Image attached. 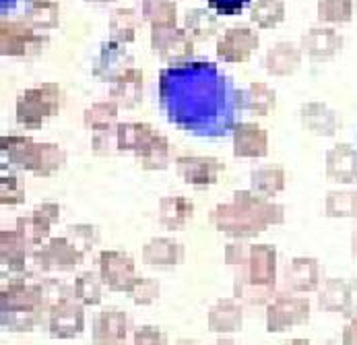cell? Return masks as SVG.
I'll return each instance as SVG.
<instances>
[{
	"label": "cell",
	"mask_w": 357,
	"mask_h": 345,
	"mask_svg": "<svg viewBox=\"0 0 357 345\" xmlns=\"http://www.w3.org/2000/svg\"><path fill=\"white\" fill-rule=\"evenodd\" d=\"M159 105L167 120L195 135L234 129L240 91L213 62L169 64L159 73Z\"/></svg>",
	"instance_id": "obj_1"
},
{
	"label": "cell",
	"mask_w": 357,
	"mask_h": 345,
	"mask_svg": "<svg viewBox=\"0 0 357 345\" xmlns=\"http://www.w3.org/2000/svg\"><path fill=\"white\" fill-rule=\"evenodd\" d=\"M211 226L231 240H250L271 226L285 221V209L255 191H236L229 203L217 205L208 213Z\"/></svg>",
	"instance_id": "obj_2"
},
{
	"label": "cell",
	"mask_w": 357,
	"mask_h": 345,
	"mask_svg": "<svg viewBox=\"0 0 357 345\" xmlns=\"http://www.w3.org/2000/svg\"><path fill=\"white\" fill-rule=\"evenodd\" d=\"M64 103V91L58 83H42L36 87H29L19 94L15 103V116L17 122L29 131L42 129L46 120L56 116L62 110Z\"/></svg>",
	"instance_id": "obj_3"
},
{
	"label": "cell",
	"mask_w": 357,
	"mask_h": 345,
	"mask_svg": "<svg viewBox=\"0 0 357 345\" xmlns=\"http://www.w3.org/2000/svg\"><path fill=\"white\" fill-rule=\"evenodd\" d=\"M48 44L46 34H38L25 19H2L0 21V52L2 56L29 58L44 52Z\"/></svg>",
	"instance_id": "obj_4"
},
{
	"label": "cell",
	"mask_w": 357,
	"mask_h": 345,
	"mask_svg": "<svg viewBox=\"0 0 357 345\" xmlns=\"http://www.w3.org/2000/svg\"><path fill=\"white\" fill-rule=\"evenodd\" d=\"M312 304L300 294L283 292L266 304V329L271 333H283L294 327H302L310 321Z\"/></svg>",
	"instance_id": "obj_5"
},
{
	"label": "cell",
	"mask_w": 357,
	"mask_h": 345,
	"mask_svg": "<svg viewBox=\"0 0 357 345\" xmlns=\"http://www.w3.org/2000/svg\"><path fill=\"white\" fill-rule=\"evenodd\" d=\"M151 50L165 64H182L195 56V40L184 27H153Z\"/></svg>",
	"instance_id": "obj_6"
},
{
	"label": "cell",
	"mask_w": 357,
	"mask_h": 345,
	"mask_svg": "<svg viewBox=\"0 0 357 345\" xmlns=\"http://www.w3.org/2000/svg\"><path fill=\"white\" fill-rule=\"evenodd\" d=\"M277 260H279V254L273 244H264V242L250 244V254H248L246 265L240 271H234V277H242L256 286L275 290L277 288Z\"/></svg>",
	"instance_id": "obj_7"
},
{
	"label": "cell",
	"mask_w": 357,
	"mask_h": 345,
	"mask_svg": "<svg viewBox=\"0 0 357 345\" xmlns=\"http://www.w3.org/2000/svg\"><path fill=\"white\" fill-rule=\"evenodd\" d=\"M260 46V36L250 25H231L217 38V58L223 62H248Z\"/></svg>",
	"instance_id": "obj_8"
},
{
	"label": "cell",
	"mask_w": 357,
	"mask_h": 345,
	"mask_svg": "<svg viewBox=\"0 0 357 345\" xmlns=\"http://www.w3.org/2000/svg\"><path fill=\"white\" fill-rule=\"evenodd\" d=\"M98 269L102 275L103 286H107L112 292H128L132 281L137 279V267L130 254L122 250L107 248L102 250L98 256Z\"/></svg>",
	"instance_id": "obj_9"
},
{
	"label": "cell",
	"mask_w": 357,
	"mask_h": 345,
	"mask_svg": "<svg viewBox=\"0 0 357 345\" xmlns=\"http://www.w3.org/2000/svg\"><path fill=\"white\" fill-rule=\"evenodd\" d=\"M176 172L186 184L206 189L219 182V176L225 172V163L211 155H180L176 159Z\"/></svg>",
	"instance_id": "obj_10"
},
{
	"label": "cell",
	"mask_w": 357,
	"mask_h": 345,
	"mask_svg": "<svg viewBox=\"0 0 357 345\" xmlns=\"http://www.w3.org/2000/svg\"><path fill=\"white\" fill-rule=\"evenodd\" d=\"M31 244L17 232V230H2L0 232V273L2 279L27 277V258Z\"/></svg>",
	"instance_id": "obj_11"
},
{
	"label": "cell",
	"mask_w": 357,
	"mask_h": 345,
	"mask_svg": "<svg viewBox=\"0 0 357 345\" xmlns=\"http://www.w3.org/2000/svg\"><path fill=\"white\" fill-rule=\"evenodd\" d=\"M283 284L289 292L312 294L322 286V267L314 256H296L283 271Z\"/></svg>",
	"instance_id": "obj_12"
},
{
	"label": "cell",
	"mask_w": 357,
	"mask_h": 345,
	"mask_svg": "<svg viewBox=\"0 0 357 345\" xmlns=\"http://www.w3.org/2000/svg\"><path fill=\"white\" fill-rule=\"evenodd\" d=\"M300 46H302L307 58L322 62V60L335 58L343 50L345 38L333 25H314L307 29L306 34H302Z\"/></svg>",
	"instance_id": "obj_13"
},
{
	"label": "cell",
	"mask_w": 357,
	"mask_h": 345,
	"mask_svg": "<svg viewBox=\"0 0 357 345\" xmlns=\"http://www.w3.org/2000/svg\"><path fill=\"white\" fill-rule=\"evenodd\" d=\"M85 329V306L79 300H68L48 312V331L52 337L70 339Z\"/></svg>",
	"instance_id": "obj_14"
},
{
	"label": "cell",
	"mask_w": 357,
	"mask_h": 345,
	"mask_svg": "<svg viewBox=\"0 0 357 345\" xmlns=\"http://www.w3.org/2000/svg\"><path fill=\"white\" fill-rule=\"evenodd\" d=\"M66 163V151L56 145V143H31V147L27 151L21 170L31 172L33 176H52L56 172H60Z\"/></svg>",
	"instance_id": "obj_15"
},
{
	"label": "cell",
	"mask_w": 357,
	"mask_h": 345,
	"mask_svg": "<svg viewBox=\"0 0 357 345\" xmlns=\"http://www.w3.org/2000/svg\"><path fill=\"white\" fill-rule=\"evenodd\" d=\"M234 155L242 159H260L268 153V133L256 122H238L231 129Z\"/></svg>",
	"instance_id": "obj_16"
},
{
	"label": "cell",
	"mask_w": 357,
	"mask_h": 345,
	"mask_svg": "<svg viewBox=\"0 0 357 345\" xmlns=\"http://www.w3.org/2000/svg\"><path fill=\"white\" fill-rule=\"evenodd\" d=\"M302 126L316 137H333L341 129V114L333 110L328 103L312 99L300 108Z\"/></svg>",
	"instance_id": "obj_17"
},
{
	"label": "cell",
	"mask_w": 357,
	"mask_h": 345,
	"mask_svg": "<svg viewBox=\"0 0 357 345\" xmlns=\"http://www.w3.org/2000/svg\"><path fill=\"white\" fill-rule=\"evenodd\" d=\"M354 292H356V286H351L347 279L331 277L318 290V308L324 312H331V314L351 316L354 314Z\"/></svg>",
	"instance_id": "obj_18"
},
{
	"label": "cell",
	"mask_w": 357,
	"mask_h": 345,
	"mask_svg": "<svg viewBox=\"0 0 357 345\" xmlns=\"http://www.w3.org/2000/svg\"><path fill=\"white\" fill-rule=\"evenodd\" d=\"M242 325H244V308L242 302H238L236 298H221L206 312V327L211 333L231 335L238 333Z\"/></svg>",
	"instance_id": "obj_19"
},
{
	"label": "cell",
	"mask_w": 357,
	"mask_h": 345,
	"mask_svg": "<svg viewBox=\"0 0 357 345\" xmlns=\"http://www.w3.org/2000/svg\"><path fill=\"white\" fill-rule=\"evenodd\" d=\"M128 337V314L120 308H103L93 318L91 342L114 345L124 344Z\"/></svg>",
	"instance_id": "obj_20"
},
{
	"label": "cell",
	"mask_w": 357,
	"mask_h": 345,
	"mask_svg": "<svg viewBox=\"0 0 357 345\" xmlns=\"http://www.w3.org/2000/svg\"><path fill=\"white\" fill-rule=\"evenodd\" d=\"M130 66L135 64H132V54L126 50V44L109 40V42H103L100 54L93 60V77L109 83L112 79H116L120 73H124Z\"/></svg>",
	"instance_id": "obj_21"
},
{
	"label": "cell",
	"mask_w": 357,
	"mask_h": 345,
	"mask_svg": "<svg viewBox=\"0 0 357 345\" xmlns=\"http://www.w3.org/2000/svg\"><path fill=\"white\" fill-rule=\"evenodd\" d=\"M145 75L139 66H130L109 81V99H114L120 108L132 110L143 101Z\"/></svg>",
	"instance_id": "obj_22"
},
{
	"label": "cell",
	"mask_w": 357,
	"mask_h": 345,
	"mask_svg": "<svg viewBox=\"0 0 357 345\" xmlns=\"http://www.w3.org/2000/svg\"><path fill=\"white\" fill-rule=\"evenodd\" d=\"M326 178L339 184L357 182V149L349 143H339L326 151Z\"/></svg>",
	"instance_id": "obj_23"
},
{
	"label": "cell",
	"mask_w": 357,
	"mask_h": 345,
	"mask_svg": "<svg viewBox=\"0 0 357 345\" xmlns=\"http://www.w3.org/2000/svg\"><path fill=\"white\" fill-rule=\"evenodd\" d=\"M143 263L155 271H172L184 258V247L174 238H151L141 250Z\"/></svg>",
	"instance_id": "obj_24"
},
{
	"label": "cell",
	"mask_w": 357,
	"mask_h": 345,
	"mask_svg": "<svg viewBox=\"0 0 357 345\" xmlns=\"http://www.w3.org/2000/svg\"><path fill=\"white\" fill-rule=\"evenodd\" d=\"M304 50L294 42H277L264 54V68L273 77H289L302 66Z\"/></svg>",
	"instance_id": "obj_25"
},
{
	"label": "cell",
	"mask_w": 357,
	"mask_h": 345,
	"mask_svg": "<svg viewBox=\"0 0 357 345\" xmlns=\"http://www.w3.org/2000/svg\"><path fill=\"white\" fill-rule=\"evenodd\" d=\"M195 217V203L188 197H163L157 205V219L167 230H180Z\"/></svg>",
	"instance_id": "obj_26"
},
{
	"label": "cell",
	"mask_w": 357,
	"mask_h": 345,
	"mask_svg": "<svg viewBox=\"0 0 357 345\" xmlns=\"http://www.w3.org/2000/svg\"><path fill=\"white\" fill-rule=\"evenodd\" d=\"M277 108V91L264 81H252L246 89H240V110L255 116H268Z\"/></svg>",
	"instance_id": "obj_27"
},
{
	"label": "cell",
	"mask_w": 357,
	"mask_h": 345,
	"mask_svg": "<svg viewBox=\"0 0 357 345\" xmlns=\"http://www.w3.org/2000/svg\"><path fill=\"white\" fill-rule=\"evenodd\" d=\"M137 163L147 170V172H155V170H165L172 161V145L169 139L165 135L155 133L153 137L135 153Z\"/></svg>",
	"instance_id": "obj_28"
},
{
	"label": "cell",
	"mask_w": 357,
	"mask_h": 345,
	"mask_svg": "<svg viewBox=\"0 0 357 345\" xmlns=\"http://www.w3.org/2000/svg\"><path fill=\"white\" fill-rule=\"evenodd\" d=\"M285 182H287V172L279 163L256 168L250 174V191L262 197H277L285 189Z\"/></svg>",
	"instance_id": "obj_29"
},
{
	"label": "cell",
	"mask_w": 357,
	"mask_h": 345,
	"mask_svg": "<svg viewBox=\"0 0 357 345\" xmlns=\"http://www.w3.org/2000/svg\"><path fill=\"white\" fill-rule=\"evenodd\" d=\"M139 15L135 8L128 6H120L116 10H112L109 19H107V34L109 40L120 42V44H132L137 40V31H139Z\"/></svg>",
	"instance_id": "obj_30"
},
{
	"label": "cell",
	"mask_w": 357,
	"mask_h": 345,
	"mask_svg": "<svg viewBox=\"0 0 357 345\" xmlns=\"http://www.w3.org/2000/svg\"><path fill=\"white\" fill-rule=\"evenodd\" d=\"M184 29L195 42H206L219 34V19L206 8H190L184 15Z\"/></svg>",
	"instance_id": "obj_31"
},
{
	"label": "cell",
	"mask_w": 357,
	"mask_h": 345,
	"mask_svg": "<svg viewBox=\"0 0 357 345\" xmlns=\"http://www.w3.org/2000/svg\"><path fill=\"white\" fill-rule=\"evenodd\" d=\"M25 21L38 31L58 27L60 25L58 0H29V4L25 8Z\"/></svg>",
	"instance_id": "obj_32"
},
{
	"label": "cell",
	"mask_w": 357,
	"mask_h": 345,
	"mask_svg": "<svg viewBox=\"0 0 357 345\" xmlns=\"http://www.w3.org/2000/svg\"><path fill=\"white\" fill-rule=\"evenodd\" d=\"M44 316H48L44 310L8 308V310H0V325L13 333H31L38 325H42Z\"/></svg>",
	"instance_id": "obj_33"
},
{
	"label": "cell",
	"mask_w": 357,
	"mask_h": 345,
	"mask_svg": "<svg viewBox=\"0 0 357 345\" xmlns=\"http://www.w3.org/2000/svg\"><path fill=\"white\" fill-rule=\"evenodd\" d=\"M141 17L153 27H178V4L174 0H143Z\"/></svg>",
	"instance_id": "obj_34"
},
{
	"label": "cell",
	"mask_w": 357,
	"mask_h": 345,
	"mask_svg": "<svg viewBox=\"0 0 357 345\" xmlns=\"http://www.w3.org/2000/svg\"><path fill=\"white\" fill-rule=\"evenodd\" d=\"M324 213L331 219H357V191H328L324 198Z\"/></svg>",
	"instance_id": "obj_35"
},
{
	"label": "cell",
	"mask_w": 357,
	"mask_h": 345,
	"mask_svg": "<svg viewBox=\"0 0 357 345\" xmlns=\"http://www.w3.org/2000/svg\"><path fill=\"white\" fill-rule=\"evenodd\" d=\"M155 133L157 131L147 122H118V147H120V153L122 151L137 153L153 137Z\"/></svg>",
	"instance_id": "obj_36"
},
{
	"label": "cell",
	"mask_w": 357,
	"mask_h": 345,
	"mask_svg": "<svg viewBox=\"0 0 357 345\" xmlns=\"http://www.w3.org/2000/svg\"><path fill=\"white\" fill-rule=\"evenodd\" d=\"M48 252L52 258V269L54 271H62V273H70L81 265V254L75 250V247L68 242L66 236H58V238H50L46 242Z\"/></svg>",
	"instance_id": "obj_37"
},
{
	"label": "cell",
	"mask_w": 357,
	"mask_h": 345,
	"mask_svg": "<svg viewBox=\"0 0 357 345\" xmlns=\"http://www.w3.org/2000/svg\"><path fill=\"white\" fill-rule=\"evenodd\" d=\"M118 112L120 105L114 99H102L91 103L85 112H83V124L89 131H100V129H109L118 124Z\"/></svg>",
	"instance_id": "obj_38"
},
{
	"label": "cell",
	"mask_w": 357,
	"mask_h": 345,
	"mask_svg": "<svg viewBox=\"0 0 357 345\" xmlns=\"http://www.w3.org/2000/svg\"><path fill=\"white\" fill-rule=\"evenodd\" d=\"M285 19L283 0H255L250 8V21L258 29H275Z\"/></svg>",
	"instance_id": "obj_39"
},
{
	"label": "cell",
	"mask_w": 357,
	"mask_h": 345,
	"mask_svg": "<svg viewBox=\"0 0 357 345\" xmlns=\"http://www.w3.org/2000/svg\"><path fill=\"white\" fill-rule=\"evenodd\" d=\"M75 300H79L83 306H98L102 302L103 281L100 271H83L77 275L73 284Z\"/></svg>",
	"instance_id": "obj_40"
},
{
	"label": "cell",
	"mask_w": 357,
	"mask_h": 345,
	"mask_svg": "<svg viewBox=\"0 0 357 345\" xmlns=\"http://www.w3.org/2000/svg\"><path fill=\"white\" fill-rule=\"evenodd\" d=\"M15 230L31 244V247H40L44 242L50 240V230L52 223L46 221L44 217H40L38 213H29V215H21L17 217Z\"/></svg>",
	"instance_id": "obj_41"
},
{
	"label": "cell",
	"mask_w": 357,
	"mask_h": 345,
	"mask_svg": "<svg viewBox=\"0 0 357 345\" xmlns=\"http://www.w3.org/2000/svg\"><path fill=\"white\" fill-rule=\"evenodd\" d=\"M38 290H40V300H42V306L46 312H50L52 308L68 302L75 298V292L70 286H66L62 279H56V277H42L38 279Z\"/></svg>",
	"instance_id": "obj_42"
},
{
	"label": "cell",
	"mask_w": 357,
	"mask_h": 345,
	"mask_svg": "<svg viewBox=\"0 0 357 345\" xmlns=\"http://www.w3.org/2000/svg\"><path fill=\"white\" fill-rule=\"evenodd\" d=\"M354 0H318L316 13L324 25H345L354 17Z\"/></svg>",
	"instance_id": "obj_43"
},
{
	"label": "cell",
	"mask_w": 357,
	"mask_h": 345,
	"mask_svg": "<svg viewBox=\"0 0 357 345\" xmlns=\"http://www.w3.org/2000/svg\"><path fill=\"white\" fill-rule=\"evenodd\" d=\"M33 139L29 135H2L0 137V157H2V168L15 166L21 168L27 151L31 147Z\"/></svg>",
	"instance_id": "obj_44"
},
{
	"label": "cell",
	"mask_w": 357,
	"mask_h": 345,
	"mask_svg": "<svg viewBox=\"0 0 357 345\" xmlns=\"http://www.w3.org/2000/svg\"><path fill=\"white\" fill-rule=\"evenodd\" d=\"M275 296V290H268V288H262V286H256L248 279H242V277H234V298L246 306H266Z\"/></svg>",
	"instance_id": "obj_45"
},
{
	"label": "cell",
	"mask_w": 357,
	"mask_h": 345,
	"mask_svg": "<svg viewBox=\"0 0 357 345\" xmlns=\"http://www.w3.org/2000/svg\"><path fill=\"white\" fill-rule=\"evenodd\" d=\"M64 236L68 238V242L75 247V250L81 254V258H85L98 244V228L91 223H73L66 228Z\"/></svg>",
	"instance_id": "obj_46"
},
{
	"label": "cell",
	"mask_w": 357,
	"mask_h": 345,
	"mask_svg": "<svg viewBox=\"0 0 357 345\" xmlns=\"http://www.w3.org/2000/svg\"><path fill=\"white\" fill-rule=\"evenodd\" d=\"M128 296L132 298V302L137 306H149L159 300L161 296V284L153 279V277H141L137 275V279L132 281L130 290L126 292Z\"/></svg>",
	"instance_id": "obj_47"
},
{
	"label": "cell",
	"mask_w": 357,
	"mask_h": 345,
	"mask_svg": "<svg viewBox=\"0 0 357 345\" xmlns=\"http://www.w3.org/2000/svg\"><path fill=\"white\" fill-rule=\"evenodd\" d=\"M25 203V189L21 184V180L15 174H6V170H2L0 174V205L4 207H17Z\"/></svg>",
	"instance_id": "obj_48"
},
{
	"label": "cell",
	"mask_w": 357,
	"mask_h": 345,
	"mask_svg": "<svg viewBox=\"0 0 357 345\" xmlns=\"http://www.w3.org/2000/svg\"><path fill=\"white\" fill-rule=\"evenodd\" d=\"M91 149H93L96 155H102V157L120 153V147H118V124L116 126H109V129L93 131Z\"/></svg>",
	"instance_id": "obj_49"
},
{
	"label": "cell",
	"mask_w": 357,
	"mask_h": 345,
	"mask_svg": "<svg viewBox=\"0 0 357 345\" xmlns=\"http://www.w3.org/2000/svg\"><path fill=\"white\" fill-rule=\"evenodd\" d=\"M132 342L137 345H163L167 344V335L153 325H143L135 331Z\"/></svg>",
	"instance_id": "obj_50"
},
{
	"label": "cell",
	"mask_w": 357,
	"mask_h": 345,
	"mask_svg": "<svg viewBox=\"0 0 357 345\" xmlns=\"http://www.w3.org/2000/svg\"><path fill=\"white\" fill-rule=\"evenodd\" d=\"M248 2L250 0H206L208 8H213L217 15H223V17H236V15H240L246 8Z\"/></svg>",
	"instance_id": "obj_51"
},
{
	"label": "cell",
	"mask_w": 357,
	"mask_h": 345,
	"mask_svg": "<svg viewBox=\"0 0 357 345\" xmlns=\"http://www.w3.org/2000/svg\"><path fill=\"white\" fill-rule=\"evenodd\" d=\"M33 213H38L40 217H44L46 221H50L52 226L60 221V205L58 203H52V200L36 205L33 207Z\"/></svg>",
	"instance_id": "obj_52"
},
{
	"label": "cell",
	"mask_w": 357,
	"mask_h": 345,
	"mask_svg": "<svg viewBox=\"0 0 357 345\" xmlns=\"http://www.w3.org/2000/svg\"><path fill=\"white\" fill-rule=\"evenodd\" d=\"M341 342L345 345H357V314H354V316L347 321V325L343 327Z\"/></svg>",
	"instance_id": "obj_53"
},
{
	"label": "cell",
	"mask_w": 357,
	"mask_h": 345,
	"mask_svg": "<svg viewBox=\"0 0 357 345\" xmlns=\"http://www.w3.org/2000/svg\"><path fill=\"white\" fill-rule=\"evenodd\" d=\"M351 252H354V256H356L357 260V228L354 230V234H351Z\"/></svg>",
	"instance_id": "obj_54"
},
{
	"label": "cell",
	"mask_w": 357,
	"mask_h": 345,
	"mask_svg": "<svg viewBox=\"0 0 357 345\" xmlns=\"http://www.w3.org/2000/svg\"><path fill=\"white\" fill-rule=\"evenodd\" d=\"M87 2H96V4H107V2H114V0H87Z\"/></svg>",
	"instance_id": "obj_55"
},
{
	"label": "cell",
	"mask_w": 357,
	"mask_h": 345,
	"mask_svg": "<svg viewBox=\"0 0 357 345\" xmlns=\"http://www.w3.org/2000/svg\"><path fill=\"white\" fill-rule=\"evenodd\" d=\"M356 292H357V279H356Z\"/></svg>",
	"instance_id": "obj_56"
},
{
	"label": "cell",
	"mask_w": 357,
	"mask_h": 345,
	"mask_svg": "<svg viewBox=\"0 0 357 345\" xmlns=\"http://www.w3.org/2000/svg\"><path fill=\"white\" fill-rule=\"evenodd\" d=\"M4 2H6V0H4ZM10 2H13V0H10Z\"/></svg>",
	"instance_id": "obj_57"
}]
</instances>
